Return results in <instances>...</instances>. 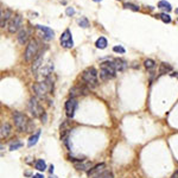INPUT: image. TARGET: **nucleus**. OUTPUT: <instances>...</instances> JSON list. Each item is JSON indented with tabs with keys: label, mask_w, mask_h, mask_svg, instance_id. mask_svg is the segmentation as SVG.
<instances>
[{
	"label": "nucleus",
	"mask_w": 178,
	"mask_h": 178,
	"mask_svg": "<svg viewBox=\"0 0 178 178\" xmlns=\"http://www.w3.org/2000/svg\"><path fill=\"white\" fill-rule=\"evenodd\" d=\"M32 178H44V177H43V174L37 173V174H33V177H32Z\"/></svg>",
	"instance_id": "473e14b6"
},
{
	"label": "nucleus",
	"mask_w": 178,
	"mask_h": 178,
	"mask_svg": "<svg viewBox=\"0 0 178 178\" xmlns=\"http://www.w3.org/2000/svg\"><path fill=\"white\" fill-rule=\"evenodd\" d=\"M94 178H114V176H113V173H112L110 171L106 170V171H103L102 173H100L99 176H96V177H94Z\"/></svg>",
	"instance_id": "cd10ccee"
},
{
	"label": "nucleus",
	"mask_w": 178,
	"mask_h": 178,
	"mask_svg": "<svg viewBox=\"0 0 178 178\" xmlns=\"http://www.w3.org/2000/svg\"><path fill=\"white\" fill-rule=\"evenodd\" d=\"M77 105H78V103H77V100H76V99H69V100L66 102L64 108H66V114H67L68 117H70V119L74 117L75 112H76V109H77Z\"/></svg>",
	"instance_id": "9d476101"
},
{
	"label": "nucleus",
	"mask_w": 178,
	"mask_h": 178,
	"mask_svg": "<svg viewBox=\"0 0 178 178\" xmlns=\"http://www.w3.org/2000/svg\"><path fill=\"white\" fill-rule=\"evenodd\" d=\"M27 38H28V31L26 28H21L20 31L18 32V36H17V39H18V43L24 45L26 42H27Z\"/></svg>",
	"instance_id": "2eb2a0df"
},
{
	"label": "nucleus",
	"mask_w": 178,
	"mask_h": 178,
	"mask_svg": "<svg viewBox=\"0 0 178 178\" xmlns=\"http://www.w3.org/2000/svg\"><path fill=\"white\" fill-rule=\"evenodd\" d=\"M103 171H106V164L105 163H100L98 165H94L87 173H88V176L90 177V178H94V177L99 176L100 173H102Z\"/></svg>",
	"instance_id": "ddd939ff"
},
{
	"label": "nucleus",
	"mask_w": 178,
	"mask_h": 178,
	"mask_svg": "<svg viewBox=\"0 0 178 178\" xmlns=\"http://www.w3.org/2000/svg\"><path fill=\"white\" fill-rule=\"evenodd\" d=\"M113 51H114V52H117V53H125V52H126L125 48H122L121 45H115V46L113 48Z\"/></svg>",
	"instance_id": "c756f323"
},
{
	"label": "nucleus",
	"mask_w": 178,
	"mask_h": 178,
	"mask_svg": "<svg viewBox=\"0 0 178 178\" xmlns=\"http://www.w3.org/2000/svg\"><path fill=\"white\" fill-rule=\"evenodd\" d=\"M42 64H43V52L38 53V55L35 57L33 62H32V66H31L32 73H33V74H37L38 70H39V68L42 67Z\"/></svg>",
	"instance_id": "4468645a"
},
{
	"label": "nucleus",
	"mask_w": 178,
	"mask_h": 178,
	"mask_svg": "<svg viewBox=\"0 0 178 178\" xmlns=\"http://www.w3.org/2000/svg\"><path fill=\"white\" fill-rule=\"evenodd\" d=\"M39 137H41V131H37L33 135L30 137L28 142H27V146H28V147H32L33 145H36V144H37V141H38V139H39Z\"/></svg>",
	"instance_id": "aec40b11"
},
{
	"label": "nucleus",
	"mask_w": 178,
	"mask_h": 178,
	"mask_svg": "<svg viewBox=\"0 0 178 178\" xmlns=\"http://www.w3.org/2000/svg\"><path fill=\"white\" fill-rule=\"evenodd\" d=\"M21 24H23V18H21V16H19V14L14 16V17L11 19L10 24H9V32H10V33L17 32L18 30L20 28Z\"/></svg>",
	"instance_id": "9b49d317"
},
{
	"label": "nucleus",
	"mask_w": 178,
	"mask_h": 178,
	"mask_svg": "<svg viewBox=\"0 0 178 178\" xmlns=\"http://www.w3.org/2000/svg\"><path fill=\"white\" fill-rule=\"evenodd\" d=\"M113 62H114L116 71H122V70H125L127 68V62L122 58H116V59H114Z\"/></svg>",
	"instance_id": "dca6fc26"
},
{
	"label": "nucleus",
	"mask_w": 178,
	"mask_h": 178,
	"mask_svg": "<svg viewBox=\"0 0 178 178\" xmlns=\"http://www.w3.org/2000/svg\"><path fill=\"white\" fill-rule=\"evenodd\" d=\"M99 73L94 67L87 68L83 73H82V80L83 82L89 87V88H95L99 85Z\"/></svg>",
	"instance_id": "f03ea898"
},
{
	"label": "nucleus",
	"mask_w": 178,
	"mask_h": 178,
	"mask_svg": "<svg viewBox=\"0 0 178 178\" xmlns=\"http://www.w3.org/2000/svg\"><path fill=\"white\" fill-rule=\"evenodd\" d=\"M77 24H78L81 27L85 28V27H88V26H89V20H88L85 17H81V18H78V19H77Z\"/></svg>",
	"instance_id": "a878e982"
},
{
	"label": "nucleus",
	"mask_w": 178,
	"mask_h": 178,
	"mask_svg": "<svg viewBox=\"0 0 178 178\" xmlns=\"http://www.w3.org/2000/svg\"><path fill=\"white\" fill-rule=\"evenodd\" d=\"M50 172H51V173L53 172V165H51V166H50Z\"/></svg>",
	"instance_id": "c9c22d12"
},
{
	"label": "nucleus",
	"mask_w": 178,
	"mask_h": 178,
	"mask_svg": "<svg viewBox=\"0 0 178 178\" xmlns=\"http://www.w3.org/2000/svg\"><path fill=\"white\" fill-rule=\"evenodd\" d=\"M177 20H178V18H177Z\"/></svg>",
	"instance_id": "58836bf2"
},
{
	"label": "nucleus",
	"mask_w": 178,
	"mask_h": 178,
	"mask_svg": "<svg viewBox=\"0 0 178 178\" xmlns=\"http://www.w3.org/2000/svg\"><path fill=\"white\" fill-rule=\"evenodd\" d=\"M66 13H67V16H68V17L74 16V14H75V10H74V7H67Z\"/></svg>",
	"instance_id": "2f4dec72"
},
{
	"label": "nucleus",
	"mask_w": 178,
	"mask_h": 178,
	"mask_svg": "<svg viewBox=\"0 0 178 178\" xmlns=\"http://www.w3.org/2000/svg\"><path fill=\"white\" fill-rule=\"evenodd\" d=\"M38 42L32 39L30 41L27 46H26V50H25V53H24V59L26 62H31L32 59H35V57L38 55Z\"/></svg>",
	"instance_id": "423d86ee"
},
{
	"label": "nucleus",
	"mask_w": 178,
	"mask_h": 178,
	"mask_svg": "<svg viewBox=\"0 0 178 178\" xmlns=\"http://www.w3.org/2000/svg\"><path fill=\"white\" fill-rule=\"evenodd\" d=\"M21 146H23V144H21L20 141H18V142L12 144V145L10 146V150H11V151H14V150H17V148H19V147H21Z\"/></svg>",
	"instance_id": "7c9ffc66"
},
{
	"label": "nucleus",
	"mask_w": 178,
	"mask_h": 178,
	"mask_svg": "<svg viewBox=\"0 0 178 178\" xmlns=\"http://www.w3.org/2000/svg\"><path fill=\"white\" fill-rule=\"evenodd\" d=\"M124 7H125V9H130V10H132V11H139V6H137V5H134V4H131V3L124 4Z\"/></svg>",
	"instance_id": "c85d7f7f"
},
{
	"label": "nucleus",
	"mask_w": 178,
	"mask_h": 178,
	"mask_svg": "<svg viewBox=\"0 0 178 178\" xmlns=\"http://www.w3.org/2000/svg\"><path fill=\"white\" fill-rule=\"evenodd\" d=\"M52 70H53V64H52V63H48L46 67H44V68L42 69V75H44V76L48 77V76L52 73Z\"/></svg>",
	"instance_id": "5701e85b"
},
{
	"label": "nucleus",
	"mask_w": 178,
	"mask_h": 178,
	"mask_svg": "<svg viewBox=\"0 0 178 178\" xmlns=\"http://www.w3.org/2000/svg\"><path fill=\"white\" fill-rule=\"evenodd\" d=\"M32 89H33V93L36 94L37 98H39V99H45V98H46V94L53 90V82L51 81V77L48 76L43 82L33 83Z\"/></svg>",
	"instance_id": "f257e3e1"
},
{
	"label": "nucleus",
	"mask_w": 178,
	"mask_h": 178,
	"mask_svg": "<svg viewBox=\"0 0 178 178\" xmlns=\"http://www.w3.org/2000/svg\"><path fill=\"white\" fill-rule=\"evenodd\" d=\"M11 17H12V12L10 10H6L5 12L1 11V27H5V25L7 24Z\"/></svg>",
	"instance_id": "a211bd4d"
},
{
	"label": "nucleus",
	"mask_w": 178,
	"mask_h": 178,
	"mask_svg": "<svg viewBox=\"0 0 178 178\" xmlns=\"http://www.w3.org/2000/svg\"><path fill=\"white\" fill-rule=\"evenodd\" d=\"M144 66H145V68L146 69H148V70H151V69H155L156 68V62L153 61V59H146V61L144 62Z\"/></svg>",
	"instance_id": "393cba45"
},
{
	"label": "nucleus",
	"mask_w": 178,
	"mask_h": 178,
	"mask_svg": "<svg viewBox=\"0 0 178 178\" xmlns=\"http://www.w3.org/2000/svg\"><path fill=\"white\" fill-rule=\"evenodd\" d=\"M171 76H173V77H177V78H178V73H173V74H171Z\"/></svg>",
	"instance_id": "f704fd0d"
},
{
	"label": "nucleus",
	"mask_w": 178,
	"mask_h": 178,
	"mask_svg": "<svg viewBox=\"0 0 178 178\" xmlns=\"http://www.w3.org/2000/svg\"><path fill=\"white\" fill-rule=\"evenodd\" d=\"M116 75V69L114 66V62H102L100 66V78L102 81H108L114 78Z\"/></svg>",
	"instance_id": "7ed1b4c3"
},
{
	"label": "nucleus",
	"mask_w": 178,
	"mask_h": 178,
	"mask_svg": "<svg viewBox=\"0 0 178 178\" xmlns=\"http://www.w3.org/2000/svg\"><path fill=\"white\" fill-rule=\"evenodd\" d=\"M172 70V67L167 63H162L159 67V75H164V74H169Z\"/></svg>",
	"instance_id": "412c9836"
},
{
	"label": "nucleus",
	"mask_w": 178,
	"mask_h": 178,
	"mask_svg": "<svg viewBox=\"0 0 178 178\" xmlns=\"http://www.w3.org/2000/svg\"><path fill=\"white\" fill-rule=\"evenodd\" d=\"M59 42H61V45L66 49H71L74 46V41H73L71 32H70L69 28H67L66 31L62 33L61 38H59Z\"/></svg>",
	"instance_id": "6e6552de"
},
{
	"label": "nucleus",
	"mask_w": 178,
	"mask_h": 178,
	"mask_svg": "<svg viewBox=\"0 0 178 178\" xmlns=\"http://www.w3.org/2000/svg\"><path fill=\"white\" fill-rule=\"evenodd\" d=\"M89 92V88L85 87L84 84H78V85H75L70 89L69 92V95L71 99H75L76 96H81V95H87Z\"/></svg>",
	"instance_id": "1a4fd4ad"
},
{
	"label": "nucleus",
	"mask_w": 178,
	"mask_h": 178,
	"mask_svg": "<svg viewBox=\"0 0 178 178\" xmlns=\"http://www.w3.org/2000/svg\"><path fill=\"white\" fill-rule=\"evenodd\" d=\"M160 19H162V21L163 23H165V24H169V23H171V17L166 13V12H164V13H160L159 16H158Z\"/></svg>",
	"instance_id": "bb28decb"
},
{
	"label": "nucleus",
	"mask_w": 178,
	"mask_h": 178,
	"mask_svg": "<svg viewBox=\"0 0 178 178\" xmlns=\"http://www.w3.org/2000/svg\"><path fill=\"white\" fill-rule=\"evenodd\" d=\"M74 166L78 171H87L88 172L94 165H93V163L90 160H81V159H78L77 162L74 163Z\"/></svg>",
	"instance_id": "f8f14e48"
},
{
	"label": "nucleus",
	"mask_w": 178,
	"mask_h": 178,
	"mask_svg": "<svg viewBox=\"0 0 178 178\" xmlns=\"http://www.w3.org/2000/svg\"><path fill=\"white\" fill-rule=\"evenodd\" d=\"M93 1H96V3H99V1H102V0H93Z\"/></svg>",
	"instance_id": "e433bc0d"
},
{
	"label": "nucleus",
	"mask_w": 178,
	"mask_h": 178,
	"mask_svg": "<svg viewBox=\"0 0 178 178\" xmlns=\"http://www.w3.org/2000/svg\"><path fill=\"white\" fill-rule=\"evenodd\" d=\"M35 27H36V28L38 30V31H39L41 37H42L44 41L49 42V41H52V39H53V37H55V32L52 31V30H51L50 27L44 26V25H36Z\"/></svg>",
	"instance_id": "0eeeda50"
},
{
	"label": "nucleus",
	"mask_w": 178,
	"mask_h": 178,
	"mask_svg": "<svg viewBox=\"0 0 178 178\" xmlns=\"http://www.w3.org/2000/svg\"><path fill=\"white\" fill-rule=\"evenodd\" d=\"M35 167H36L38 171H45V169H46V163H45V160L38 159V160L36 162V164H35Z\"/></svg>",
	"instance_id": "b1692460"
},
{
	"label": "nucleus",
	"mask_w": 178,
	"mask_h": 178,
	"mask_svg": "<svg viewBox=\"0 0 178 178\" xmlns=\"http://www.w3.org/2000/svg\"><path fill=\"white\" fill-rule=\"evenodd\" d=\"M12 119L14 121V126L19 132H27L28 126H30V120L26 117L25 114L20 112H13L12 113Z\"/></svg>",
	"instance_id": "20e7f679"
},
{
	"label": "nucleus",
	"mask_w": 178,
	"mask_h": 178,
	"mask_svg": "<svg viewBox=\"0 0 178 178\" xmlns=\"http://www.w3.org/2000/svg\"><path fill=\"white\" fill-rule=\"evenodd\" d=\"M171 178H178V171H176V172H173V174L171 176Z\"/></svg>",
	"instance_id": "72a5a7b5"
},
{
	"label": "nucleus",
	"mask_w": 178,
	"mask_h": 178,
	"mask_svg": "<svg viewBox=\"0 0 178 178\" xmlns=\"http://www.w3.org/2000/svg\"><path fill=\"white\" fill-rule=\"evenodd\" d=\"M157 6H158V9L164 10L165 12H170V11H172V6H171V4H170L169 1H166V0H160Z\"/></svg>",
	"instance_id": "6ab92c4d"
},
{
	"label": "nucleus",
	"mask_w": 178,
	"mask_h": 178,
	"mask_svg": "<svg viewBox=\"0 0 178 178\" xmlns=\"http://www.w3.org/2000/svg\"><path fill=\"white\" fill-rule=\"evenodd\" d=\"M174 12H176V13L178 14V9H176V11H174Z\"/></svg>",
	"instance_id": "4c0bfd02"
},
{
	"label": "nucleus",
	"mask_w": 178,
	"mask_h": 178,
	"mask_svg": "<svg viewBox=\"0 0 178 178\" xmlns=\"http://www.w3.org/2000/svg\"><path fill=\"white\" fill-rule=\"evenodd\" d=\"M95 45H96L98 49H106L107 45H108V43H107V39H106L105 37H100V38L96 41Z\"/></svg>",
	"instance_id": "4be33fe9"
},
{
	"label": "nucleus",
	"mask_w": 178,
	"mask_h": 178,
	"mask_svg": "<svg viewBox=\"0 0 178 178\" xmlns=\"http://www.w3.org/2000/svg\"><path fill=\"white\" fill-rule=\"evenodd\" d=\"M11 133V125L9 122H5L1 125V128H0V137H1L3 139L4 138H7L9 134Z\"/></svg>",
	"instance_id": "f3484780"
},
{
	"label": "nucleus",
	"mask_w": 178,
	"mask_h": 178,
	"mask_svg": "<svg viewBox=\"0 0 178 178\" xmlns=\"http://www.w3.org/2000/svg\"><path fill=\"white\" fill-rule=\"evenodd\" d=\"M27 109H28L30 114H31L33 117H39V116H43V114H44L43 107L41 106V103L37 100V98H31L28 100Z\"/></svg>",
	"instance_id": "39448f33"
}]
</instances>
